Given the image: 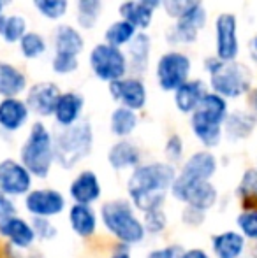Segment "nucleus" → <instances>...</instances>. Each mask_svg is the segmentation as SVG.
Listing matches in <instances>:
<instances>
[{
	"instance_id": "f257e3e1",
	"label": "nucleus",
	"mask_w": 257,
	"mask_h": 258,
	"mask_svg": "<svg viewBox=\"0 0 257 258\" xmlns=\"http://www.w3.org/2000/svg\"><path fill=\"white\" fill-rule=\"evenodd\" d=\"M175 177V165L168 162L141 163L127 179L129 202L143 214L162 209Z\"/></svg>"
},
{
	"instance_id": "f03ea898",
	"label": "nucleus",
	"mask_w": 257,
	"mask_h": 258,
	"mask_svg": "<svg viewBox=\"0 0 257 258\" xmlns=\"http://www.w3.org/2000/svg\"><path fill=\"white\" fill-rule=\"evenodd\" d=\"M202 69L208 74L210 92L220 95L227 102L241 99L254 88V74L243 61H222L215 54H210L202 61Z\"/></svg>"
},
{
	"instance_id": "7ed1b4c3",
	"label": "nucleus",
	"mask_w": 257,
	"mask_h": 258,
	"mask_svg": "<svg viewBox=\"0 0 257 258\" xmlns=\"http://www.w3.org/2000/svg\"><path fill=\"white\" fill-rule=\"evenodd\" d=\"M229 114V102L213 92H208L190 114V130L194 137L206 148L212 150L222 143L224 121Z\"/></svg>"
},
{
	"instance_id": "20e7f679",
	"label": "nucleus",
	"mask_w": 257,
	"mask_h": 258,
	"mask_svg": "<svg viewBox=\"0 0 257 258\" xmlns=\"http://www.w3.org/2000/svg\"><path fill=\"white\" fill-rule=\"evenodd\" d=\"M93 150L92 123L81 119L76 125L60 128L53 134V151L55 162L62 169H72L86 158Z\"/></svg>"
},
{
	"instance_id": "39448f33",
	"label": "nucleus",
	"mask_w": 257,
	"mask_h": 258,
	"mask_svg": "<svg viewBox=\"0 0 257 258\" xmlns=\"http://www.w3.org/2000/svg\"><path fill=\"white\" fill-rule=\"evenodd\" d=\"M20 162L34 177L44 179L52 172L55 163L53 134L42 121L32 123L27 139L20 148Z\"/></svg>"
},
{
	"instance_id": "423d86ee",
	"label": "nucleus",
	"mask_w": 257,
	"mask_h": 258,
	"mask_svg": "<svg viewBox=\"0 0 257 258\" xmlns=\"http://www.w3.org/2000/svg\"><path fill=\"white\" fill-rule=\"evenodd\" d=\"M100 218L108 232L124 246L139 244L146 235L143 221L136 216L134 206L125 199L104 202L100 207Z\"/></svg>"
},
{
	"instance_id": "0eeeda50",
	"label": "nucleus",
	"mask_w": 257,
	"mask_h": 258,
	"mask_svg": "<svg viewBox=\"0 0 257 258\" xmlns=\"http://www.w3.org/2000/svg\"><path fill=\"white\" fill-rule=\"evenodd\" d=\"M85 49V37L74 25H57L53 30L52 71L57 76L74 74L79 69V54Z\"/></svg>"
},
{
	"instance_id": "6e6552de",
	"label": "nucleus",
	"mask_w": 257,
	"mask_h": 258,
	"mask_svg": "<svg viewBox=\"0 0 257 258\" xmlns=\"http://www.w3.org/2000/svg\"><path fill=\"white\" fill-rule=\"evenodd\" d=\"M155 81L162 92L173 93L192 74V58L180 49H168L155 61Z\"/></svg>"
},
{
	"instance_id": "1a4fd4ad",
	"label": "nucleus",
	"mask_w": 257,
	"mask_h": 258,
	"mask_svg": "<svg viewBox=\"0 0 257 258\" xmlns=\"http://www.w3.org/2000/svg\"><path fill=\"white\" fill-rule=\"evenodd\" d=\"M88 65L92 74L102 83H113L129 76V65L125 51L106 42H97L88 54Z\"/></svg>"
},
{
	"instance_id": "9d476101",
	"label": "nucleus",
	"mask_w": 257,
	"mask_h": 258,
	"mask_svg": "<svg viewBox=\"0 0 257 258\" xmlns=\"http://www.w3.org/2000/svg\"><path fill=\"white\" fill-rule=\"evenodd\" d=\"M171 194L176 201L183 202L187 207H194L199 211H208L219 201V191L212 184V181L189 179L176 172V177L171 184Z\"/></svg>"
},
{
	"instance_id": "9b49d317",
	"label": "nucleus",
	"mask_w": 257,
	"mask_h": 258,
	"mask_svg": "<svg viewBox=\"0 0 257 258\" xmlns=\"http://www.w3.org/2000/svg\"><path fill=\"white\" fill-rule=\"evenodd\" d=\"M208 23V11L204 6L195 7L194 11L180 16L173 21L166 30V41L171 46H190L195 44L199 34L206 28Z\"/></svg>"
},
{
	"instance_id": "f8f14e48",
	"label": "nucleus",
	"mask_w": 257,
	"mask_h": 258,
	"mask_svg": "<svg viewBox=\"0 0 257 258\" xmlns=\"http://www.w3.org/2000/svg\"><path fill=\"white\" fill-rule=\"evenodd\" d=\"M215 56L222 61H234L240 56L238 18L234 13H220L213 21Z\"/></svg>"
},
{
	"instance_id": "ddd939ff",
	"label": "nucleus",
	"mask_w": 257,
	"mask_h": 258,
	"mask_svg": "<svg viewBox=\"0 0 257 258\" xmlns=\"http://www.w3.org/2000/svg\"><path fill=\"white\" fill-rule=\"evenodd\" d=\"M111 99L122 107L139 112L148 102V88L144 81L137 76H125V78L108 85Z\"/></svg>"
},
{
	"instance_id": "4468645a",
	"label": "nucleus",
	"mask_w": 257,
	"mask_h": 258,
	"mask_svg": "<svg viewBox=\"0 0 257 258\" xmlns=\"http://www.w3.org/2000/svg\"><path fill=\"white\" fill-rule=\"evenodd\" d=\"M32 190V174L23 163L13 158H4L0 162V194L7 197L27 195Z\"/></svg>"
},
{
	"instance_id": "2eb2a0df",
	"label": "nucleus",
	"mask_w": 257,
	"mask_h": 258,
	"mask_svg": "<svg viewBox=\"0 0 257 258\" xmlns=\"http://www.w3.org/2000/svg\"><path fill=\"white\" fill-rule=\"evenodd\" d=\"M25 209L32 218H53L65 209V197L53 188H37L25 195Z\"/></svg>"
},
{
	"instance_id": "dca6fc26",
	"label": "nucleus",
	"mask_w": 257,
	"mask_h": 258,
	"mask_svg": "<svg viewBox=\"0 0 257 258\" xmlns=\"http://www.w3.org/2000/svg\"><path fill=\"white\" fill-rule=\"evenodd\" d=\"M60 93H62V90L59 88L57 83L39 81L27 88L25 104L30 109V112L37 114L39 118H49V116H53Z\"/></svg>"
},
{
	"instance_id": "f3484780",
	"label": "nucleus",
	"mask_w": 257,
	"mask_h": 258,
	"mask_svg": "<svg viewBox=\"0 0 257 258\" xmlns=\"http://www.w3.org/2000/svg\"><path fill=\"white\" fill-rule=\"evenodd\" d=\"M83 109H85V97L81 93L74 92V90L62 92L59 97V102L55 105V111H53L55 123L60 128L76 125L78 121H81Z\"/></svg>"
},
{
	"instance_id": "a211bd4d",
	"label": "nucleus",
	"mask_w": 257,
	"mask_h": 258,
	"mask_svg": "<svg viewBox=\"0 0 257 258\" xmlns=\"http://www.w3.org/2000/svg\"><path fill=\"white\" fill-rule=\"evenodd\" d=\"M125 56H127V65L130 76H141L148 71L150 67V58H151V39L146 32H137L136 37L127 44L125 49Z\"/></svg>"
},
{
	"instance_id": "6ab92c4d",
	"label": "nucleus",
	"mask_w": 257,
	"mask_h": 258,
	"mask_svg": "<svg viewBox=\"0 0 257 258\" xmlns=\"http://www.w3.org/2000/svg\"><path fill=\"white\" fill-rule=\"evenodd\" d=\"M100 194V181L93 170H81L69 186V195L74 204L92 206L95 201H99Z\"/></svg>"
},
{
	"instance_id": "aec40b11",
	"label": "nucleus",
	"mask_w": 257,
	"mask_h": 258,
	"mask_svg": "<svg viewBox=\"0 0 257 258\" xmlns=\"http://www.w3.org/2000/svg\"><path fill=\"white\" fill-rule=\"evenodd\" d=\"M30 118V109L27 107L23 99H2L0 100V128L4 132L14 134L27 125Z\"/></svg>"
},
{
	"instance_id": "412c9836",
	"label": "nucleus",
	"mask_w": 257,
	"mask_h": 258,
	"mask_svg": "<svg viewBox=\"0 0 257 258\" xmlns=\"http://www.w3.org/2000/svg\"><path fill=\"white\" fill-rule=\"evenodd\" d=\"M257 126V118L252 111H245V109H234L229 111L226 121H224V136L231 141V143H240L245 141L254 134Z\"/></svg>"
},
{
	"instance_id": "4be33fe9",
	"label": "nucleus",
	"mask_w": 257,
	"mask_h": 258,
	"mask_svg": "<svg viewBox=\"0 0 257 258\" xmlns=\"http://www.w3.org/2000/svg\"><path fill=\"white\" fill-rule=\"evenodd\" d=\"M210 92L208 83H204L202 79H189L187 83H183L178 90H175V107L178 109L182 114H192L195 109L199 107V104L202 102L204 95Z\"/></svg>"
},
{
	"instance_id": "5701e85b",
	"label": "nucleus",
	"mask_w": 257,
	"mask_h": 258,
	"mask_svg": "<svg viewBox=\"0 0 257 258\" xmlns=\"http://www.w3.org/2000/svg\"><path fill=\"white\" fill-rule=\"evenodd\" d=\"M217 165H219L217 156L208 150H201L189 156V160L183 163L178 174L183 177H189V179L212 181V177L217 172Z\"/></svg>"
},
{
	"instance_id": "b1692460",
	"label": "nucleus",
	"mask_w": 257,
	"mask_h": 258,
	"mask_svg": "<svg viewBox=\"0 0 257 258\" xmlns=\"http://www.w3.org/2000/svg\"><path fill=\"white\" fill-rule=\"evenodd\" d=\"M0 235L6 237L18 249H28L35 241L32 223H28L27 220L20 216H13L0 221Z\"/></svg>"
},
{
	"instance_id": "393cba45",
	"label": "nucleus",
	"mask_w": 257,
	"mask_h": 258,
	"mask_svg": "<svg viewBox=\"0 0 257 258\" xmlns=\"http://www.w3.org/2000/svg\"><path fill=\"white\" fill-rule=\"evenodd\" d=\"M28 88V78L18 65L0 60V97L14 99L25 93Z\"/></svg>"
},
{
	"instance_id": "a878e982",
	"label": "nucleus",
	"mask_w": 257,
	"mask_h": 258,
	"mask_svg": "<svg viewBox=\"0 0 257 258\" xmlns=\"http://www.w3.org/2000/svg\"><path fill=\"white\" fill-rule=\"evenodd\" d=\"M108 163L115 170L136 169L141 165V150L127 139H120L108 151Z\"/></svg>"
},
{
	"instance_id": "bb28decb",
	"label": "nucleus",
	"mask_w": 257,
	"mask_h": 258,
	"mask_svg": "<svg viewBox=\"0 0 257 258\" xmlns=\"http://www.w3.org/2000/svg\"><path fill=\"white\" fill-rule=\"evenodd\" d=\"M118 14H120V20L132 25L137 32H146L153 23L155 11L141 4L139 0H122V4L118 6Z\"/></svg>"
},
{
	"instance_id": "cd10ccee",
	"label": "nucleus",
	"mask_w": 257,
	"mask_h": 258,
	"mask_svg": "<svg viewBox=\"0 0 257 258\" xmlns=\"http://www.w3.org/2000/svg\"><path fill=\"white\" fill-rule=\"evenodd\" d=\"M212 249L217 258H240L245 251V237L234 230L220 232L212 237Z\"/></svg>"
},
{
	"instance_id": "c85d7f7f",
	"label": "nucleus",
	"mask_w": 257,
	"mask_h": 258,
	"mask_svg": "<svg viewBox=\"0 0 257 258\" xmlns=\"http://www.w3.org/2000/svg\"><path fill=\"white\" fill-rule=\"evenodd\" d=\"M69 223L74 234L79 237H90L97 230V214L92 206L72 204L69 209Z\"/></svg>"
},
{
	"instance_id": "c756f323",
	"label": "nucleus",
	"mask_w": 257,
	"mask_h": 258,
	"mask_svg": "<svg viewBox=\"0 0 257 258\" xmlns=\"http://www.w3.org/2000/svg\"><path fill=\"white\" fill-rule=\"evenodd\" d=\"M137 125H139L137 112L130 111L127 107H122V105L115 107L110 116V130L118 139H127L130 134L137 128Z\"/></svg>"
},
{
	"instance_id": "7c9ffc66",
	"label": "nucleus",
	"mask_w": 257,
	"mask_h": 258,
	"mask_svg": "<svg viewBox=\"0 0 257 258\" xmlns=\"http://www.w3.org/2000/svg\"><path fill=\"white\" fill-rule=\"evenodd\" d=\"M28 32V21L21 14H0V37L7 44H18Z\"/></svg>"
},
{
	"instance_id": "2f4dec72",
	"label": "nucleus",
	"mask_w": 257,
	"mask_h": 258,
	"mask_svg": "<svg viewBox=\"0 0 257 258\" xmlns=\"http://www.w3.org/2000/svg\"><path fill=\"white\" fill-rule=\"evenodd\" d=\"M102 16V0H76V25L79 30H92Z\"/></svg>"
},
{
	"instance_id": "473e14b6",
	"label": "nucleus",
	"mask_w": 257,
	"mask_h": 258,
	"mask_svg": "<svg viewBox=\"0 0 257 258\" xmlns=\"http://www.w3.org/2000/svg\"><path fill=\"white\" fill-rule=\"evenodd\" d=\"M136 34H137V30L132 25H129L127 21H124V20H117L108 25V28L104 30L102 42H106V44H110V46H115V48L124 49V48H127L129 42L136 37Z\"/></svg>"
},
{
	"instance_id": "72a5a7b5",
	"label": "nucleus",
	"mask_w": 257,
	"mask_h": 258,
	"mask_svg": "<svg viewBox=\"0 0 257 258\" xmlns=\"http://www.w3.org/2000/svg\"><path fill=\"white\" fill-rule=\"evenodd\" d=\"M18 48H20V53L25 60H39L48 51V42L42 34L28 30L18 42Z\"/></svg>"
},
{
	"instance_id": "f704fd0d",
	"label": "nucleus",
	"mask_w": 257,
	"mask_h": 258,
	"mask_svg": "<svg viewBox=\"0 0 257 258\" xmlns=\"http://www.w3.org/2000/svg\"><path fill=\"white\" fill-rule=\"evenodd\" d=\"M32 6L44 20L59 21L67 14L71 0H32Z\"/></svg>"
},
{
	"instance_id": "c9c22d12",
	"label": "nucleus",
	"mask_w": 257,
	"mask_h": 258,
	"mask_svg": "<svg viewBox=\"0 0 257 258\" xmlns=\"http://www.w3.org/2000/svg\"><path fill=\"white\" fill-rule=\"evenodd\" d=\"M204 0H164L162 2V9H164L166 16H169L173 21L178 20L180 16L194 11L195 7L202 6Z\"/></svg>"
},
{
	"instance_id": "e433bc0d",
	"label": "nucleus",
	"mask_w": 257,
	"mask_h": 258,
	"mask_svg": "<svg viewBox=\"0 0 257 258\" xmlns=\"http://www.w3.org/2000/svg\"><path fill=\"white\" fill-rule=\"evenodd\" d=\"M236 225L240 228V234L245 239L257 241V209L243 211V213L238 214Z\"/></svg>"
},
{
	"instance_id": "4c0bfd02",
	"label": "nucleus",
	"mask_w": 257,
	"mask_h": 258,
	"mask_svg": "<svg viewBox=\"0 0 257 258\" xmlns=\"http://www.w3.org/2000/svg\"><path fill=\"white\" fill-rule=\"evenodd\" d=\"M236 194L240 199H257V169H247L238 183Z\"/></svg>"
},
{
	"instance_id": "58836bf2",
	"label": "nucleus",
	"mask_w": 257,
	"mask_h": 258,
	"mask_svg": "<svg viewBox=\"0 0 257 258\" xmlns=\"http://www.w3.org/2000/svg\"><path fill=\"white\" fill-rule=\"evenodd\" d=\"M143 227H144V232H146V234L157 235V234H161V232H164L166 227H168V216H166L162 209L144 213Z\"/></svg>"
},
{
	"instance_id": "ea45409f",
	"label": "nucleus",
	"mask_w": 257,
	"mask_h": 258,
	"mask_svg": "<svg viewBox=\"0 0 257 258\" xmlns=\"http://www.w3.org/2000/svg\"><path fill=\"white\" fill-rule=\"evenodd\" d=\"M164 155L168 158V163L175 165L182 160L183 156V139L178 136V134H173L169 136V139L166 141V146H164Z\"/></svg>"
},
{
	"instance_id": "a19ab883",
	"label": "nucleus",
	"mask_w": 257,
	"mask_h": 258,
	"mask_svg": "<svg viewBox=\"0 0 257 258\" xmlns=\"http://www.w3.org/2000/svg\"><path fill=\"white\" fill-rule=\"evenodd\" d=\"M32 228H34L35 237L42 241H49L57 235V227L48 220V218H34L32 220Z\"/></svg>"
},
{
	"instance_id": "79ce46f5",
	"label": "nucleus",
	"mask_w": 257,
	"mask_h": 258,
	"mask_svg": "<svg viewBox=\"0 0 257 258\" xmlns=\"http://www.w3.org/2000/svg\"><path fill=\"white\" fill-rule=\"evenodd\" d=\"M183 251L185 249L178 244H171V246H166V248H159L153 249V251L148 255V258H182Z\"/></svg>"
},
{
	"instance_id": "37998d69",
	"label": "nucleus",
	"mask_w": 257,
	"mask_h": 258,
	"mask_svg": "<svg viewBox=\"0 0 257 258\" xmlns=\"http://www.w3.org/2000/svg\"><path fill=\"white\" fill-rule=\"evenodd\" d=\"M204 218H206L204 211L194 209V207H185L182 220H183V223H185V225H190V227H199V225L204 221Z\"/></svg>"
},
{
	"instance_id": "c03bdc74",
	"label": "nucleus",
	"mask_w": 257,
	"mask_h": 258,
	"mask_svg": "<svg viewBox=\"0 0 257 258\" xmlns=\"http://www.w3.org/2000/svg\"><path fill=\"white\" fill-rule=\"evenodd\" d=\"M13 216H18L16 204H14V201L11 197L0 194V221L7 220V218H13Z\"/></svg>"
},
{
	"instance_id": "a18cd8bd",
	"label": "nucleus",
	"mask_w": 257,
	"mask_h": 258,
	"mask_svg": "<svg viewBox=\"0 0 257 258\" xmlns=\"http://www.w3.org/2000/svg\"><path fill=\"white\" fill-rule=\"evenodd\" d=\"M182 258H212L204 249H199V248H192V249H187L183 251Z\"/></svg>"
},
{
	"instance_id": "49530a36",
	"label": "nucleus",
	"mask_w": 257,
	"mask_h": 258,
	"mask_svg": "<svg viewBox=\"0 0 257 258\" xmlns=\"http://www.w3.org/2000/svg\"><path fill=\"white\" fill-rule=\"evenodd\" d=\"M248 54H250L252 61L257 63V34L250 39V44H248Z\"/></svg>"
},
{
	"instance_id": "de8ad7c7",
	"label": "nucleus",
	"mask_w": 257,
	"mask_h": 258,
	"mask_svg": "<svg viewBox=\"0 0 257 258\" xmlns=\"http://www.w3.org/2000/svg\"><path fill=\"white\" fill-rule=\"evenodd\" d=\"M139 2L144 4V6H148L150 9L157 11L159 7H162V2H164V0H139Z\"/></svg>"
},
{
	"instance_id": "09e8293b",
	"label": "nucleus",
	"mask_w": 257,
	"mask_h": 258,
	"mask_svg": "<svg viewBox=\"0 0 257 258\" xmlns=\"http://www.w3.org/2000/svg\"><path fill=\"white\" fill-rule=\"evenodd\" d=\"M250 105H252V112H254L257 118V86H254L250 92Z\"/></svg>"
},
{
	"instance_id": "8fccbe9b",
	"label": "nucleus",
	"mask_w": 257,
	"mask_h": 258,
	"mask_svg": "<svg viewBox=\"0 0 257 258\" xmlns=\"http://www.w3.org/2000/svg\"><path fill=\"white\" fill-rule=\"evenodd\" d=\"M110 258H130V255H129L127 249L124 248V249H117V251H115Z\"/></svg>"
},
{
	"instance_id": "3c124183",
	"label": "nucleus",
	"mask_w": 257,
	"mask_h": 258,
	"mask_svg": "<svg viewBox=\"0 0 257 258\" xmlns=\"http://www.w3.org/2000/svg\"><path fill=\"white\" fill-rule=\"evenodd\" d=\"M7 4H9L7 0H0V14H4V9L7 7Z\"/></svg>"
},
{
	"instance_id": "603ef678",
	"label": "nucleus",
	"mask_w": 257,
	"mask_h": 258,
	"mask_svg": "<svg viewBox=\"0 0 257 258\" xmlns=\"http://www.w3.org/2000/svg\"><path fill=\"white\" fill-rule=\"evenodd\" d=\"M7 2H9V4H11V0H7Z\"/></svg>"
}]
</instances>
